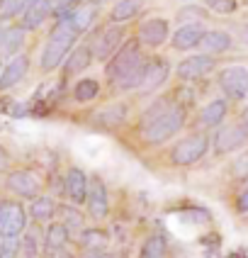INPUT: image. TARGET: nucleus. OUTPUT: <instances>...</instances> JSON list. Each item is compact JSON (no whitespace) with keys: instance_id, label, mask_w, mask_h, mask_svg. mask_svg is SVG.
Masks as SVG:
<instances>
[{"instance_id":"obj_1","label":"nucleus","mask_w":248,"mask_h":258,"mask_svg":"<svg viewBox=\"0 0 248 258\" xmlns=\"http://www.w3.org/2000/svg\"><path fill=\"white\" fill-rule=\"evenodd\" d=\"M146 61L136 39L124 42L105 66V78L119 90H139L144 83Z\"/></svg>"},{"instance_id":"obj_2","label":"nucleus","mask_w":248,"mask_h":258,"mask_svg":"<svg viewBox=\"0 0 248 258\" xmlns=\"http://www.w3.org/2000/svg\"><path fill=\"white\" fill-rule=\"evenodd\" d=\"M141 127H144V142L151 146H160L185 127V110L180 105H168V102L151 105V110L144 115Z\"/></svg>"},{"instance_id":"obj_3","label":"nucleus","mask_w":248,"mask_h":258,"mask_svg":"<svg viewBox=\"0 0 248 258\" xmlns=\"http://www.w3.org/2000/svg\"><path fill=\"white\" fill-rule=\"evenodd\" d=\"M78 39V32L66 22L61 20L56 22V27L49 32V39L44 44V51H42V58H39V66H42L44 73H51L56 71L58 66L68 58V54L73 51V44Z\"/></svg>"},{"instance_id":"obj_4","label":"nucleus","mask_w":248,"mask_h":258,"mask_svg":"<svg viewBox=\"0 0 248 258\" xmlns=\"http://www.w3.org/2000/svg\"><path fill=\"white\" fill-rule=\"evenodd\" d=\"M207 149H209V137L202 132H195L171 149V161L175 166H192L207 154Z\"/></svg>"},{"instance_id":"obj_5","label":"nucleus","mask_w":248,"mask_h":258,"mask_svg":"<svg viewBox=\"0 0 248 258\" xmlns=\"http://www.w3.org/2000/svg\"><path fill=\"white\" fill-rule=\"evenodd\" d=\"M27 229V210L17 200H0V236H22Z\"/></svg>"},{"instance_id":"obj_6","label":"nucleus","mask_w":248,"mask_h":258,"mask_svg":"<svg viewBox=\"0 0 248 258\" xmlns=\"http://www.w3.org/2000/svg\"><path fill=\"white\" fill-rule=\"evenodd\" d=\"M122 44H124V27L110 25V27H105L100 34L95 37V42L90 46L93 58H98V61H110Z\"/></svg>"},{"instance_id":"obj_7","label":"nucleus","mask_w":248,"mask_h":258,"mask_svg":"<svg viewBox=\"0 0 248 258\" xmlns=\"http://www.w3.org/2000/svg\"><path fill=\"white\" fill-rule=\"evenodd\" d=\"M86 207H88V217L102 222L105 217L110 215V198H107V185L100 175H93L90 178V185H88V198H86Z\"/></svg>"},{"instance_id":"obj_8","label":"nucleus","mask_w":248,"mask_h":258,"mask_svg":"<svg viewBox=\"0 0 248 258\" xmlns=\"http://www.w3.org/2000/svg\"><path fill=\"white\" fill-rule=\"evenodd\" d=\"M8 190L17 195V198H27V200H34L39 198V190H42V180L34 171H27V168H20V171H13L5 180Z\"/></svg>"},{"instance_id":"obj_9","label":"nucleus","mask_w":248,"mask_h":258,"mask_svg":"<svg viewBox=\"0 0 248 258\" xmlns=\"http://www.w3.org/2000/svg\"><path fill=\"white\" fill-rule=\"evenodd\" d=\"M219 88L231 100H243L248 95V69L243 66H229L219 73Z\"/></svg>"},{"instance_id":"obj_10","label":"nucleus","mask_w":248,"mask_h":258,"mask_svg":"<svg viewBox=\"0 0 248 258\" xmlns=\"http://www.w3.org/2000/svg\"><path fill=\"white\" fill-rule=\"evenodd\" d=\"M214 71V58L209 54H197V56H188L183 58L175 69V76L183 81V83H192V81H200L207 73Z\"/></svg>"},{"instance_id":"obj_11","label":"nucleus","mask_w":248,"mask_h":258,"mask_svg":"<svg viewBox=\"0 0 248 258\" xmlns=\"http://www.w3.org/2000/svg\"><path fill=\"white\" fill-rule=\"evenodd\" d=\"M88 185H90V178L86 175V171L78 168V166H71L68 173H66V178H63V195H66V200L71 205H75V207L86 205Z\"/></svg>"},{"instance_id":"obj_12","label":"nucleus","mask_w":248,"mask_h":258,"mask_svg":"<svg viewBox=\"0 0 248 258\" xmlns=\"http://www.w3.org/2000/svg\"><path fill=\"white\" fill-rule=\"evenodd\" d=\"M246 142H248L246 124H231V127H224L214 137V151L217 154H231L236 149H241Z\"/></svg>"},{"instance_id":"obj_13","label":"nucleus","mask_w":248,"mask_h":258,"mask_svg":"<svg viewBox=\"0 0 248 258\" xmlns=\"http://www.w3.org/2000/svg\"><path fill=\"white\" fill-rule=\"evenodd\" d=\"M168 34H171L168 20H163V17H151V20L141 22V27H139V44L156 49L160 44H166Z\"/></svg>"},{"instance_id":"obj_14","label":"nucleus","mask_w":248,"mask_h":258,"mask_svg":"<svg viewBox=\"0 0 248 258\" xmlns=\"http://www.w3.org/2000/svg\"><path fill=\"white\" fill-rule=\"evenodd\" d=\"M56 0H29L27 8L22 10V27L25 29H37L46 22V17H51Z\"/></svg>"},{"instance_id":"obj_15","label":"nucleus","mask_w":248,"mask_h":258,"mask_svg":"<svg viewBox=\"0 0 248 258\" xmlns=\"http://www.w3.org/2000/svg\"><path fill=\"white\" fill-rule=\"evenodd\" d=\"M29 71V56L25 54H17L13 56L8 63H5V69L0 71V90H10L15 88Z\"/></svg>"},{"instance_id":"obj_16","label":"nucleus","mask_w":248,"mask_h":258,"mask_svg":"<svg viewBox=\"0 0 248 258\" xmlns=\"http://www.w3.org/2000/svg\"><path fill=\"white\" fill-rule=\"evenodd\" d=\"M168 76H171V63L166 61V58H151L148 63H146V71H144V83L139 90H144V93H151V90H156L160 88L166 81H168Z\"/></svg>"},{"instance_id":"obj_17","label":"nucleus","mask_w":248,"mask_h":258,"mask_svg":"<svg viewBox=\"0 0 248 258\" xmlns=\"http://www.w3.org/2000/svg\"><path fill=\"white\" fill-rule=\"evenodd\" d=\"M71 244V234L68 229L61 224V222H51L46 231H44V248H46V253H54V258L58 253H63L66 251V246Z\"/></svg>"},{"instance_id":"obj_18","label":"nucleus","mask_w":248,"mask_h":258,"mask_svg":"<svg viewBox=\"0 0 248 258\" xmlns=\"http://www.w3.org/2000/svg\"><path fill=\"white\" fill-rule=\"evenodd\" d=\"M202 37H204L202 22H195V25H183L180 29H175L171 44H173V49H178V51H188V49L200 46Z\"/></svg>"},{"instance_id":"obj_19","label":"nucleus","mask_w":248,"mask_h":258,"mask_svg":"<svg viewBox=\"0 0 248 258\" xmlns=\"http://www.w3.org/2000/svg\"><path fill=\"white\" fill-rule=\"evenodd\" d=\"M25 32L27 29L22 27V25L3 29V34H0V58H8L10 61L13 56L20 54V49L25 46Z\"/></svg>"},{"instance_id":"obj_20","label":"nucleus","mask_w":248,"mask_h":258,"mask_svg":"<svg viewBox=\"0 0 248 258\" xmlns=\"http://www.w3.org/2000/svg\"><path fill=\"white\" fill-rule=\"evenodd\" d=\"M90 61H93V51H90L88 44H80L78 49H73L71 54H68V58L63 61L66 78H73V76H78L80 71H86L88 66H90Z\"/></svg>"},{"instance_id":"obj_21","label":"nucleus","mask_w":248,"mask_h":258,"mask_svg":"<svg viewBox=\"0 0 248 258\" xmlns=\"http://www.w3.org/2000/svg\"><path fill=\"white\" fill-rule=\"evenodd\" d=\"M56 215H58V222L68 229V234H80L86 229V217L83 212L75 207V205H56Z\"/></svg>"},{"instance_id":"obj_22","label":"nucleus","mask_w":248,"mask_h":258,"mask_svg":"<svg viewBox=\"0 0 248 258\" xmlns=\"http://www.w3.org/2000/svg\"><path fill=\"white\" fill-rule=\"evenodd\" d=\"M29 217L34 219V224H42V222H51L56 217V202L46 195H39L34 198L32 205H29Z\"/></svg>"},{"instance_id":"obj_23","label":"nucleus","mask_w":248,"mask_h":258,"mask_svg":"<svg viewBox=\"0 0 248 258\" xmlns=\"http://www.w3.org/2000/svg\"><path fill=\"white\" fill-rule=\"evenodd\" d=\"M95 20H98V8H95V5H80L66 22H68L78 34H83V32H88V29L95 25Z\"/></svg>"},{"instance_id":"obj_24","label":"nucleus","mask_w":248,"mask_h":258,"mask_svg":"<svg viewBox=\"0 0 248 258\" xmlns=\"http://www.w3.org/2000/svg\"><path fill=\"white\" fill-rule=\"evenodd\" d=\"M166 256H168V239L160 231H153L151 236H146V241L141 244V251H139V258H166Z\"/></svg>"},{"instance_id":"obj_25","label":"nucleus","mask_w":248,"mask_h":258,"mask_svg":"<svg viewBox=\"0 0 248 258\" xmlns=\"http://www.w3.org/2000/svg\"><path fill=\"white\" fill-rule=\"evenodd\" d=\"M200 46L204 49V54H221L231 46V37L221 29H212V32H204Z\"/></svg>"},{"instance_id":"obj_26","label":"nucleus","mask_w":248,"mask_h":258,"mask_svg":"<svg viewBox=\"0 0 248 258\" xmlns=\"http://www.w3.org/2000/svg\"><path fill=\"white\" fill-rule=\"evenodd\" d=\"M226 100H212L207 102L202 107V112H200V124L202 127H217L224 122V117H226Z\"/></svg>"},{"instance_id":"obj_27","label":"nucleus","mask_w":248,"mask_h":258,"mask_svg":"<svg viewBox=\"0 0 248 258\" xmlns=\"http://www.w3.org/2000/svg\"><path fill=\"white\" fill-rule=\"evenodd\" d=\"M141 0H117V5L112 8V13H110V20H112V25L117 22H129L131 17H136V15L141 13Z\"/></svg>"},{"instance_id":"obj_28","label":"nucleus","mask_w":248,"mask_h":258,"mask_svg":"<svg viewBox=\"0 0 248 258\" xmlns=\"http://www.w3.org/2000/svg\"><path fill=\"white\" fill-rule=\"evenodd\" d=\"M44 244V236L39 231V224L37 227H27L25 234H22V248H20V256L25 258H37L39 256V246Z\"/></svg>"},{"instance_id":"obj_29","label":"nucleus","mask_w":248,"mask_h":258,"mask_svg":"<svg viewBox=\"0 0 248 258\" xmlns=\"http://www.w3.org/2000/svg\"><path fill=\"white\" fill-rule=\"evenodd\" d=\"M78 246L83 251H105L107 248V234L102 229H83L78 234Z\"/></svg>"},{"instance_id":"obj_30","label":"nucleus","mask_w":248,"mask_h":258,"mask_svg":"<svg viewBox=\"0 0 248 258\" xmlns=\"http://www.w3.org/2000/svg\"><path fill=\"white\" fill-rule=\"evenodd\" d=\"M100 95V83L98 78H80L75 86H73V98L75 102H90Z\"/></svg>"},{"instance_id":"obj_31","label":"nucleus","mask_w":248,"mask_h":258,"mask_svg":"<svg viewBox=\"0 0 248 258\" xmlns=\"http://www.w3.org/2000/svg\"><path fill=\"white\" fill-rule=\"evenodd\" d=\"M95 119H98L100 124H107V127H117V124H122V122L127 119V107H124V105H110V107H105L102 112H98Z\"/></svg>"},{"instance_id":"obj_32","label":"nucleus","mask_w":248,"mask_h":258,"mask_svg":"<svg viewBox=\"0 0 248 258\" xmlns=\"http://www.w3.org/2000/svg\"><path fill=\"white\" fill-rule=\"evenodd\" d=\"M29 0H0V22H10L27 8Z\"/></svg>"},{"instance_id":"obj_33","label":"nucleus","mask_w":248,"mask_h":258,"mask_svg":"<svg viewBox=\"0 0 248 258\" xmlns=\"http://www.w3.org/2000/svg\"><path fill=\"white\" fill-rule=\"evenodd\" d=\"M22 236H0V258H20Z\"/></svg>"},{"instance_id":"obj_34","label":"nucleus","mask_w":248,"mask_h":258,"mask_svg":"<svg viewBox=\"0 0 248 258\" xmlns=\"http://www.w3.org/2000/svg\"><path fill=\"white\" fill-rule=\"evenodd\" d=\"M78 8H80V0H56V3H54V10H51V15H54L58 22H61V20H68V17H71Z\"/></svg>"},{"instance_id":"obj_35","label":"nucleus","mask_w":248,"mask_h":258,"mask_svg":"<svg viewBox=\"0 0 248 258\" xmlns=\"http://www.w3.org/2000/svg\"><path fill=\"white\" fill-rule=\"evenodd\" d=\"M204 17H207V10H204V8H197V5H188V8H183V10L178 13V20H180V22H188V25H195V20H197V22H204Z\"/></svg>"},{"instance_id":"obj_36","label":"nucleus","mask_w":248,"mask_h":258,"mask_svg":"<svg viewBox=\"0 0 248 258\" xmlns=\"http://www.w3.org/2000/svg\"><path fill=\"white\" fill-rule=\"evenodd\" d=\"M236 5H238L236 0H207V8L219 15H231L236 10Z\"/></svg>"},{"instance_id":"obj_37","label":"nucleus","mask_w":248,"mask_h":258,"mask_svg":"<svg viewBox=\"0 0 248 258\" xmlns=\"http://www.w3.org/2000/svg\"><path fill=\"white\" fill-rule=\"evenodd\" d=\"M236 210H238L241 215H246V212H248V187L241 192V195H238V200H236Z\"/></svg>"},{"instance_id":"obj_38","label":"nucleus","mask_w":248,"mask_h":258,"mask_svg":"<svg viewBox=\"0 0 248 258\" xmlns=\"http://www.w3.org/2000/svg\"><path fill=\"white\" fill-rule=\"evenodd\" d=\"M8 161H10V156H8V151L0 146V168H8Z\"/></svg>"},{"instance_id":"obj_39","label":"nucleus","mask_w":248,"mask_h":258,"mask_svg":"<svg viewBox=\"0 0 248 258\" xmlns=\"http://www.w3.org/2000/svg\"><path fill=\"white\" fill-rule=\"evenodd\" d=\"M241 124L248 127V105H246V110H243V115H241Z\"/></svg>"},{"instance_id":"obj_40","label":"nucleus","mask_w":248,"mask_h":258,"mask_svg":"<svg viewBox=\"0 0 248 258\" xmlns=\"http://www.w3.org/2000/svg\"><path fill=\"white\" fill-rule=\"evenodd\" d=\"M241 39L248 44V27H241Z\"/></svg>"},{"instance_id":"obj_41","label":"nucleus","mask_w":248,"mask_h":258,"mask_svg":"<svg viewBox=\"0 0 248 258\" xmlns=\"http://www.w3.org/2000/svg\"><path fill=\"white\" fill-rule=\"evenodd\" d=\"M102 3H107V0H90V5H95V8H98V5H102Z\"/></svg>"},{"instance_id":"obj_42","label":"nucleus","mask_w":248,"mask_h":258,"mask_svg":"<svg viewBox=\"0 0 248 258\" xmlns=\"http://www.w3.org/2000/svg\"><path fill=\"white\" fill-rule=\"evenodd\" d=\"M56 258H75V256H71V253H66V251H63V253H58Z\"/></svg>"},{"instance_id":"obj_43","label":"nucleus","mask_w":248,"mask_h":258,"mask_svg":"<svg viewBox=\"0 0 248 258\" xmlns=\"http://www.w3.org/2000/svg\"><path fill=\"white\" fill-rule=\"evenodd\" d=\"M102 258H115V256H112V253H107V251H105V256H102Z\"/></svg>"},{"instance_id":"obj_44","label":"nucleus","mask_w":248,"mask_h":258,"mask_svg":"<svg viewBox=\"0 0 248 258\" xmlns=\"http://www.w3.org/2000/svg\"><path fill=\"white\" fill-rule=\"evenodd\" d=\"M3 29H5V27H3V22H0V34H3Z\"/></svg>"}]
</instances>
